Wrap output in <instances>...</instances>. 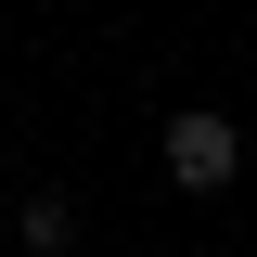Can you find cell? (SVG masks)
Returning a JSON list of instances; mask_svg holds the SVG:
<instances>
[{
	"instance_id": "1",
	"label": "cell",
	"mask_w": 257,
	"mask_h": 257,
	"mask_svg": "<svg viewBox=\"0 0 257 257\" xmlns=\"http://www.w3.org/2000/svg\"><path fill=\"white\" fill-rule=\"evenodd\" d=\"M231 167H244L231 116H167V180L180 193H231Z\"/></svg>"
},
{
	"instance_id": "2",
	"label": "cell",
	"mask_w": 257,
	"mask_h": 257,
	"mask_svg": "<svg viewBox=\"0 0 257 257\" xmlns=\"http://www.w3.org/2000/svg\"><path fill=\"white\" fill-rule=\"evenodd\" d=\"M64 231H77V219H64V193H26V244H39V257H64Z\"/></svg>"
}]
</instances>
